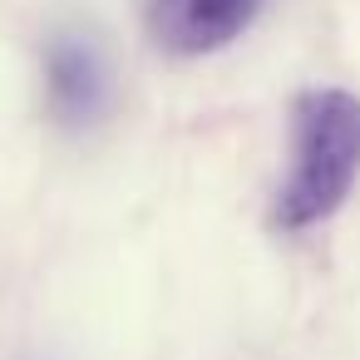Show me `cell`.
<instances>
[{"label": "cell", "mask_w": 360, "mask_h": 360, "mask_svg": "<svg viewBox=\"0 0 360 360\" xmlns=\"http://www.w3.org/2000/svg\"><path fill=\"white\" fill-rule=\"evenodd\" d=\"M360 173V99L345 89H311L291 119V163L271 202V222L301 232L326 222Z\"/></svg>", "instance_id": "cell-1"}, {"label": "cell", "mask_w": 360, "mask_h": 360, "mask_svg": "<svg viewBox=\"0 0 360 360\" xmlns=\"http://www.w3.org/2000/svg\"><path fill=\"white\" fill-rule=\"evenodd\" d=\"M45 104L65 129H94L114 104V70L94 35L55 30L45 45Z\"/></svg>", "instance_id": "cell-2"}, {"label": "cell", "mask_w": 360, "mask_h": 360, "mask_svg": "<svg viewBox=\"0 0 360 360\" xmlns=\"http://www.w3.org/2000/svg\"><path fill=\"white\" fill-rule=\"evenodd\" d=\"M257 11L262 0H143V25L173 55H212L232 45Z\"/></svg>", "instance_id": "cell-3"}]
</instances>
